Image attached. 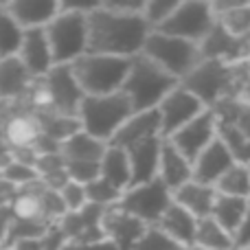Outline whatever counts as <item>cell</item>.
Masks as SVG:
<instances>
[{
	"instance_id": "e575fe53",
	"label": "cell",
	"mask_w": 250,
	"mask_h": 250,
	"mask_svg": "<svg viewBox=\"0 0 250 250\" xmlns=\"http://www.w3.org/2000/svg\"><path fill=\"white\" fill-rule=\"evenodd\" d=\"M213 112H215V117H220V119L237 123V127L246 134L248 141H250V105H246L239 99H229V101H224V104L215 105Z\"/></svg>"
},
{
	"instance_id": "ba28073f",
	"label": "cell",
	"mask_w": 250,
	"mask_h": 250,
	"mask_svg": "<svg viewBox=\"0 0 250 250\" xmlns=\"http://www.w3.org/2000/svg\"><path fill=\"white\" fill-rule=\"evenodd\" d=\"M215 26V13L208 0H180L171 16L156 31L173 38L189 40L193 44H202V40Z\"/></svg>"
},
{
	"instance_id": "9c48e42d",
	"label": "cell",
	"mask_w": 250,
	"mask_h": 250,
	"mask_svg": "<svg viewBox=\"0 0 250 250\" xmlns=\"http://www.w3.org/2000/svg\"><path fill=\"white\" fill-rule=\"evenodd\" d=\"M171 191L156 178V180L147 182V185L129 187L121 195L117 207L123 208L127 215L136 217L145 226H156L163 213L171 207Z\"/></svg>"
},
{
	"instance_id": "44dd1931",
	"label": "cell",
	"mask_w": 250,
	"mask_h": 250,
	"mask_svg": "<svg viewBox=\"0 0 250 250\" xmlns=\"http://www.w3.org/2000/svg\"><path fill=\"white\" fill-rule=\"evenodd\" d=\"M158 180L167 187L169 191H176L185 187L187 182L193 180V165L176 149L169 141L163 138L160 147V163H158Z\"/></svg>"
},
{
	"instance_id": "83f0119b",
	"label": "cell",
	"mask_w": 250,
	"mask_h": 250,
	"mask_svg": "<svg viewBox=\"0 0 250 250\" xmlns=\"http://www.w3.org/2000/svg\"><path fill=\"white\" fill-rule=\"evenodd\" d=\"M4 123H7L4 125V138H7L13 147H20V149H31V145H33V143L38 141V136L42 134L35 112L16 114V117L7 119Z\"/></svg>"
},
{
	"instance_id": "484cf974",
	"label": "cell",
	"mask_w": 250,
	"mask_h": 250,
	"mask_svg": "<svg viewBox=\"0 0 250 250\" xmlns=\"http://www.w3.org/2000/svg\"><path fill=\"white\" fill-rule=\"evenodd\" d=\"M99 178H104L108 185H112L117 191H125L132 187V169H129V158L123 149L119 147H110L105 149L104 158H101V171Z\"/></svg>"
},
{
	"instance_id": "9a60e30c",
	"label": "cell",
	"mask_w": 250,
	"mask_h": 250,
	"mask_svg": "<svg viewBox=\"0 0 250 250\" xmlns=\"http://www.w3.org/2000/svg\"><path fill=\"white\" fill-rule=\"evenodd\" d=\"M18 60L24 64V68L33 75L35 79H42L55 68L51 53V44H48L46 31L44 29H31L24 31L20 51H18Z\"/></svg>"
},
{
	"instance_id": "3957f363",
	"label": "cell",
	"mask_w": 250,
	"mask_h": 250,
	"mask_svg": "<svg viewBox=\"0 0 250 250\" xmlns=\"http://www.w3.org/2000/svg\"><path fill=\"white\" fill-rule=\"evenodd\" d=\"M99 2H62V11L46 26L55 66H70L88 51V11Z\"/></svg>"
},
{
	"instance_id": "bcb514c9",
	"label": "cell",
	"mask_w": 250,
	"mask_h": 250,
	"mask_svg": "<svg viewBox=\"0 0 250 250\" xmlns=\"http://www.w3.org/2000/svg\"><path fill=\"white\" fill-rule=\"evenodd\" d=\"M246 167H248V173H250V163H248V165H246Z\"/></svg>"
},
{
	"instance_id": "d590c367",
	"label": "cell",
	"mask_w": 250,
	"mask_h": 250,
	"mask_svg": "<svg viewBox=\"0 0 250 250\" xmlns=\"http://www.w3.org/2000/svg\"><path fill=\"white\" fill-rule=\"evenodd\" d=\"M86 193H88V202H90L92 207H101V208L117 207L123 195L121 191H117L112 185H108L104 178H97L95 182L86 185Z\"/></svg>"
},
{
	"instance_id": "8d00e7d4",
	"label": "cell",
	"mask_w": 250,
	"mask_h": 250,
	"mask_svg": "<svg viewBox=\"0 0 250 250\" xmlns=\"http://www.w3.org/2000/svg\"><path fill=\"white\" fill-rule=\"evenodd\" d=\"M180 0H147L145 2V9H143V18L145 22L149 24L151 31H156L169 16L171 11L178 7Z\"/></svg>"
},
{
	"instance_id": "4dcf8cb0",
	"label": "cell",
	"mask_w": 250,
	"mask_h": 250,
	"mask_svg": "<svg viewBox=\"0 0 250 250\" xmlns=\"http://www.w3.org/2000/svg\"><path fill=\"white\" fill-rule=\"evenodd\" d=\"M22 38H24V29L13 20L7 2H0V60L16 57L20 51Z\"/></svg>"
},
{
	"instance_id": "d4e9b609",
	"label": "cell",
	"mask_w": 250,
	"mask_h": 250,
	"mask_svg": "<svg viewBox=\"0 0 250 250\" xmlns=\"http://www.w3.org/2000/svg\"><path fill=\"white\" fill-rule=\"evenodd\" d=\"M108 145L86 132H75L64 143H60V156L64 163H101Z\"/></svg>"
},
{
	"instance_id": "4fadbf2b",
	"label": "cell",
	"mask_w": 250,
	"mask_h": 250,
	"mask_svg": "<svg viewBox=\"0 0 250 250\" xmlns=\"http://www.w3.org/2000/svg\"><path fill=\"white\" fill-rule=\"evenodd\" d=\"M147 229L149 226L138 222L136 217L127 215L119 207L104 208L99 220V230L104 235V239L112 242L119 250H134V246L141 242V237L145 235Z\"/></svg>"
},
{
	"instance_id": "4316f807",
	"label": "cell",
	"mask_w": 250,
	"mask_h": 250,
	"mask_svg": "<svg viewBox=\"0 0 250 250\" xmlns=\"http://www.w3.org/2000/svg\"><path fill=\"white\" fill-rule=\"evenodd\" d=\"M246 211H248V200L217 193L215 202H213V211L208 217H213V220H215L226 233L233 235V239H235V233H237L239 226H242L244 217H246Z\"/></svg>"
},
{
	"instance_id": "30bf717a",
	"label": "cell",
	"mask_w": 250,
	"mask_h": 250,
	"mask_svg": "<svg viewBox=\"0 0 250 250\" xmlns=\"http://www.w3.org/2000/svg\"><path fill=\"white\" fill-rule=\"evenodd\" d=\"M42 83L48 95V110L46 112L62 114V117L77 119L79 105L83 101V92L75 79L70 66H55L46 77H42Z\"/></svg>"
},
{
	"instance_id": "603a6c76",
	"label": "cell",
	"mask_w": 250,
	"mask_h": 250,
	"mask_svg": "<svg viewBox=\"0 0 250 250\" xmlns=\"http://www.w3.org/2000/svg\"><path fill=\"white\" fill-rule=\"evenodd\" d=\"M215 198H217V191L213 187L200 185V182H193V180L187 182L185 187H180V189H176L171 193L173 204L189 211L195 220H202V217L211 215Z\"/></svg>"
},
{
	"instance_id": "277c9868",
	"label": "cell",
	"mask_w": 250,
	"mask_h": 250,
	"mask_svg": "<svg viewBox=\"0 0 250 250\" xmlns=\"http://www.w3.org/2000/svg\"><path fill=\"white\" fill-rule=\"evenodd\" d=\"M178 83H180L178 79H173L141 53L129 60V70L121 92L129 99L134 112H147V110L158 108V104Z\"/></svg>"
},
{
	"instance_id": "f1b7e54d",
	"label": "cell",
	"mask_w": 250,
	"mask_h": 250,
	"mask_svg": "<svg viewBox=\"0 0 250 250\" xmlns=\"http://www.w3.org/2000/svg\"><path fill=\"white\" fill-rule=\"evenodd\" d=\"M215 132H217V141L229 149V154L233 156L235 163L239 165L250 163V141L246 134L237 127V123L215 117Z\"/></svg>"
},
{
	"instance_id": "d6a6232c",
	"label": "cell",
	"mask_w": 250,
	"mask_h": 250,
	"mask_svg": "<svg viewBox=\"0 0 250 250\" xmlns=\"http://www.w3.org/2000/svg\"><path fill=\"white\" fill-rule=\"evenodd\" d=\"M40 121V129L44 136H48L55 143H64L68 136H73L75 132L82 129L77 119L70 117H62V114H53V112H35Z\"/></svg>"
},
{
	"instance_id": "ab89813d",
	"label": "cell",
	"mask_w": 250,
	"mask_h": 250,
	"mask_svg": "<svg viewBox=\"0 0 250 250\" xmlns=\"http://www.w3.org/2000/svg\"><path fill=\"white\" fill-rule=\"evenodd\" d=\"M66 173H68V180L79 182V185H90L99 178L101 171V163H64Z\"/></svg>"
},
{
	"instance_id": "8fae6325",
	"label": "cell",
	"mask_w": 250,
	"mask_h": 250,
	"mask_svg": "<svg viewBox=\"0 0 250 250\" xmlns=\"http://www.w3.org/2000/svg\"><path fill=\"white\" fill-rule=\"evenodd\" d=\"M156 110L160 114V136L163 138L173 136L180 127H185L187 123H191L202 112H207V108L189 90H185L180 83L160 101Z\"/></svg>"
},
{
	"instance_id": "74e56055",
	"label": "cell",
	"mask_w": 250,
	"mask_h": 250,
	"mask_svg": "<svg viewBox=\"0 0 250 250\" xmlns=\"http://www.w3.org/2000/svg\"><path fill=\"white\" fill-rule=\"evenodd\" d=\"M62 195V202L66 207V213H82L83 208L88 207V193H86V187L79 185V182L68 180L64 187L60 189Z\"/></svg>"
},
{
	"instance_id": "5b68a950",
	"label": "cell",
	"mask_w": 250,
	"mask_h": 250,
	"mask_svg": "<svg viewBox=\"0 0 250 250\" xmlns=\"http://www.w3.org/2000/svg\"><path fill=\"white\" fill-rule=\"evenodd\" d=\"M132 114L134 110L129 99L123 92H114L105 97H83L77 121L82 125V132L108 145Z\"/></svg>"
},
{
	"instance_id": "836d02e7",
	"label": "cell",
	"mask_w": 250,
	"mask_h": 250,
	"mask_svg": "<svg viewBox=\"0 0 250 250\" xmlns=\"http://www.w3.org/2000/svg\"><path fill=\"white\" fill-rule=\"evenodd\" d=\"M0 178L11 182V185H16L18 189H22V187H29V185H33V182H38L40 173L31 163H24V160H18L11 156V160H9L7 165L0 167Z\"/></svg>"
},
{
	"instance_id": "8992f818",
	"label": "cell",
	"mask_w": 250,
	"mask_h": 250,
	"mask_svg": "<svg viewBox=\"0 0 250 250\" xmlns=\"http://www.w3.org/2000/svg\"><path fill=\"white\" fill-rule=\"evenodd\" d=\"M70 70L86 97H105L121 92L129 70V60L86 53L70 64Z\"/></svg>"
},
{
	"instance_id": "7bdbcfd3",
	"label": "cell",
	"mask_w": 250,
	"mask_h": 250,
	"mask_svg": "<svg viewBox=\"0 0 250 250\" xmlns=\"http://www.w3.org/2000/svg\"><path fill=\"white\" fill-rule=\"evenodd\" d=\"M182 250H202V248H198V246H185Z\"/></svg>"
},
{
	"instance_id": "f6af8a7d",
	"label": "cell",
	"mask_w": 250,
	"mask_h": 250,
	"mask_svg": "<svg viewBox=\"0 0 250 250\" xmlns=\"http://www.w3.org/2000/svg\"><path fill=\"white\" fill-rule=\"evenodd\" d=\"M0 250H13L11 246H0Z\"/></svg>"
},
{
	"instance_id": "1f68e13d",
	"label": "cell",
	"mask_w": 250,
	"mask_h": 250,
	"mask_svg": "<svg viewBox=\"0 0 250 250\" xmlns=\"http://www.w3.org/2000/svg\"><path fill=\"white\" fill-rule=\"evenodd\" d=\"M215 191L230 198H244L250 200V173L246 165L235 163L220 180L215 182Z\"/></svg>"
},
{
	"instance_id": "f546056e",
	"label": "cell",
	"mask_w": 250,
	"mask_h": 250,
	"mask_svg": "<svg viewBox=\"0 0 250 250\" xmlns=\"http://www.w3.org/2000/svg\"><path fill=\"white\" fill-rule=\"evenodd\" d=\"M193 246L202 250H233L235 239L230 233H226L213 217H202L195 224V239Z\"/></svg>"
},
{
	"instance_id": "b9f144b4",
	"label": "cell",
	"mask_w": 250,
	"mask_h": 250,
	"mask_svg": "<svg viewBox=\"0 0 250 250\" xmlns=\"http://www.w3.org/2000/svg\"><path fill=\"white\" fill-rule=\"evenodd\" d=\"M239 101H244L246 105H250V77H248V82L244 83V88H242V95H239Z\"/></svg>"
},
{
	"instance_id": "cb8c5ba5",
	"label": "cell",
	"mask_w": 250,
	"mask_h": 250,
	"mask_svg": "<svg viewBox=\"0 0 250 250\" xmlns=\"http://www.w3.org/2000/svg\"><path fill=\"white\" fill-rule=\"evenodd\" d=\"M195 220L189 211H185L182 207L171 202V207L163 213V217L158 220L156 229L160 233H165L169 239H173L176 244L180 246H193V239H195Z\"/></svg>"
},
{
	"instance_id": "f35d334b",
	"label": "cell",
	"mask_w": 250,
	"mask_h": 250,
	"mask_svg": "<svg viewBox=\"0 0 250 250\" xmlns=\"http://www.w3.org/2000/svg\"><path fill=\"white\" fill-rule=\"evenodd\" d=\"M185 246L176 244L173 239H169L165 233H160L156 226H149L145 230V235L141 237V242L134 246V250H182Z\"/></svg>"
},
{
	"instance_id": "7402d4cb",
	"label": "cell",
	"mask_w": 250,
	"mask_h": 250,
	"mask_svg": "<svg viewBox=\"0 0 250 250\" xmlns=\"http://www.w3.org/2000/svg\"><path fill=\"white\" fill-rule=\"evenodd\" d=\"M215 22L233 38L250 35V2L248 0H213L211 2Z\"/></svg>"
},
{
	"instance_id": "60d3db41",
	"label": "cell",
	"mask_w": 250,
	"mask_h": 250,
	"mask_svg": "<svg viewBox=\"0 0 250 250\" xmlns=\"http://www.w3.org/2000/svg\"><path fill=\"white\" fill-rule=\"evenodd\" d=\"M242 246H250V200H248L246 217H244L239 230L235 233V248H242Z\"/></svg>"
},
{
	"instance_id": "ffe728a7",
	"label": "cell",
	"mask_w": 250,
	"mask_h": 250,
	"mask_svg": "<svg viewBox=\"0 0 250 250\" xmlns=\"http://www.w3.org/2000/svg\"><path fill=\"white\" fill-rule=\"evenodd\" d=\"M33 83L35 77L24 68L18 55L0 60V101L9 104V101L24 99L29 97Z\"/></svg>"
},
{
	"instance_id": "ee69618b",
	"label": "cell",
	"mask_w": 250,
	"mask_h": 250,
	"mask_svg": "<svg viewBox=\"0 0 250 250\" xmlns=\"http://www.w3.org/2000/svg\"><path fill=\"white\" fill-rule=\"evenodd\" d=\"M233 250H250V246H242V248H233Z\"/></svg>"
},
{
	"instance_id": "7dc6e473",
	"label": "cell",
	"mask_w": 250,
	"mask_h": 250,
	"mask_svg": "<svg viewBox=\"0 0 250 250\" xmlns=\"http://www.w3.org/2000/svg\"><path fill=\"white\" fill-rule=\"evenodd\" d=\"M248 66H250V60H248Z\"/></svg>"
},
{
	"instance_id": "d6986e66",
	"label": "cell",
	"mask_w": 250,
	"mask_h": 250,
	"mask_svg": "<svg viewBox=\"0 0 250 250\" xmlns=\"http://www.w3.org/2000/svg\"><path fill=\"white\" fill-rule=\"evenodd\" d=\"M233 165H235L233 156H230L229 149L215 138V141L195 158L193 182H200V185H207V187H213V189H215V182L220 180Z\"/></svg>"
},
{
	"instance_id": "e0dca14e",
	"label": "cell",
	"mask_w": 250,
	"mask_h": 250,
	"mask_svg": "<svg viewBox=\"0 0 250 250\" xmlns=\"http://www.w3.org/2000/svg\"><path fill=\"white\" fill-rule=\"evenodd\" d=\"M7 9L24 31L46 29L62 11V0H11Z\"/></svg>"
},
{
	"instance_id": "6da1fadb",
	"label": "cell",
	"mask_w": 250,
	"mask_h": 250,
	"mask_svg": "<svg viewBox=\"0 0 250 250\" xmlns=\"http://www.w3.org/2000/svg\"><path fill=\"white\" fill-rule=\"evenodd\" d=\"M151 29L143 13H121L99 2L88 11V51L90 55L132 57L141 55Z\"/></svg>"
},
{
	"instance_id": "2e32d148",
	"label": "cell",
	"mask_w": 250,
	"mask_h": 250,
	"mask_svg": "<svg viewBox=\"0 0 250 250\" xmlns=\"http://www.w3.org/2000/svg\"><path fill=\"white\" fill-rule=\"evenodd\" d=\"M158 136H160V114L158 110H147V112H134L121 125V129L114 134V138L108 145L127 151L129 147L138 145V143L149 141V138H158Z\"/></svg>"
},
{
	"instance_id": "5bb4252c",
	"label": "cell",
	"mask_w": 250,
	"mask_h": 250,
	"mask_svg": "<svg viewBox=\"0 0 250 250\" xmlns=\"http://www.w3.org/2000/svg\"><path fill=\"white\" fill-rule=\"evenodd\" d=\"M200 53H202V60L244 64V62L250 60V35L248 38H233L215 22L211 33L200 44Z\"/></svg>"
},
{
	"instance_id": "7c38bea8",
	"label": "cell",
	"mask_w": 250,
	"mask_h": 250,
	"mask_svg": "<svg viewBox=\"0 0 250 250\" xmlns=\"http://www.w3.org/2000/svg\"><path fill=\"white\" fill-rule=\"evenodd\" d=\"M217 138V132H215V112L213 110H207L202 112L200 117H195L191 123H187L185 127H180L173 136L165 138L169 141L191 165L195 163L200 154L211 145L213 141Z\"/></svg>"
},
{
	"instance_id": "ac0fdd59",
	"label": "cell",
	"mask_w": 250,
	"mask_h": 250,
	"mask_svg": "<svg viewBox=\"0 0 250 250\" xmlns=\"http://www.w3.org/2000/svg\"><path fill=\"white\" fill-rule=\"evenodd\" d=\"M160 147H163V138L158 136L138 143L125 151L129 158V169H132V187L147 185V182L158 178Z\"/></svg>"
},
{
	"instance_id": "52a82bcc",
	"label": "cell",
	"mask_w": 250,
	"mask_h": 250,
	"mask_svg": "<svg viewBox=\"0 0 250 250\" xmlns=\"http://www.w3.org/2000/svg\"><path fill=\"white\" fill-rule=\"evenodd\" d=\"M143 55L149 57L156 66H160L165 73H169L178 82H182L202 62L200 44L173 38V35H165L160 31L149 33L145 46H143Z\"/></svg>"
},
{
	"instance_id": "7a4b0ae2",
	"label": "cell",
	"mask_w": 250,
	"mask_h": 250,
	"mask_svg": "<svg viewBox=\"0 0 250 250\" xmlns=\"http://www.w3.org/2000/svg\"><path fill=\"white\" fill-rule=\"evenodd\" d=\"M250 77L248 62L244 64H226L217 60H202L180 86L189 90L207 110L224 104L229 99H239L244 83Z\"/></svg>"
}]
</instances>
